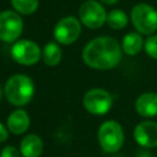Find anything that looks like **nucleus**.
<instances>
[{
    "mask_svg": "<svg viewBox=\"0 0 157 157\" xmlns=\"http://www.w3.org/2000/svg\"><path fill=\"white\" fill-rule=\"evenodd\" d=\"M107 23L113 29H121L128 25V16L121 10H112L107 15Z\"/></svg>",
    "mask_w": 157,
    "mask_h": 157,
    "instance_id": "16",
    "label": "nucleus"
},
{
    "mask_svg": "<svg viewBox=\"0 0 157 157\" xmlns=\"http://www.w3.org/2000/svg\"><path fill=\"white\" fill-rule=\"evenodd\" d=\"M144 49L150 58L157 60V34H152L145 40Z\"/></svg>",
    "mask_w": 157,
    "mask_h": 157,
    "instance_id": "18",
    "label": "nucleus"
},
{
    "mask_svg": "<svg viewBox=\"0 0 157 157\" xmlns=\"http://www.w3.org/2000/svg\"><path fill=\"white\" fill-rule=\"evenodd\" d=\"M61 55L60 47L54 42L47 43L42 50V59L48 66H56L61 60Z\"/></svg>",
    "mask_w": 157,
    "mask_h": 157,
    "instance_id": "15",
    "label": "nucleus"
},
{
    "mask_svg": "<svg viewBox=\"0 0 157 157\" xmlns=\"http://www.w3.org/2000/svg\"><path fill=\"white\" fill-rule=\"evenodd\" d=\"M97 140L104 152L114 153L119 151L124 144V131L121 125L115 120H105L98 129Z\"/></svg>",
    "mask_w": 157,
    "mask_h": 157,
    "instance_id": "3",
    "label": "nucleus"
},
{
    "mask_svg": "<svg viewBox=\"0 0 157 157\" xmlns=\"http://www.w3.org/2000/svg\"><path fill=\"white\" fill-rule=\"evenodd\" d=\"M29 123L31 120L28 113L25 109L18 108L9 114L6 120V126L10 132L15 135H21L27 131V129L29 128Z\"/></svg>",
    "mask_w": 157,
    "mask_h": 157,
    "instance_id": "12",
    "label": "nucleus"
},
{
    "mask_svg": "<svg viewBox=\"0 0 157 157\" xmlns=\"http://www.w3.org/2000/svg\"><path fill=\"white\" fill-rule=\"evenodd\" d=\"M9 139V129L2 123H0V142H4Z\"/></svg>",
    "mask_w": 157,
    "mask_h": 157,
    "instance_id": "20",
    "label": "nucleus"
},
{
    "mask_svg": "<svg viewBox=\"0 0 157 157\" xmlns=\"http://www.w3.org/2000/svg\"><path fill=\"white\" fill-rule=\"evenodd\" d=\"M23 29L21 16L15 11L0 12V39L5 43L17 42Z\"/></svg>",
    "mask_w": 157,
    "mask_h": 157,
    "instance_id": "7",
    "label": "nucleus"
},
{
    "mask_svg": "<svg viewBox=\"0 0 157 157\" xmlns=\"http://www.w3.org/2000/svg\"><path fill=\"white\" fill-rule=\"evenodd\" d=\"M43 140L37 134H28L20 142V152L22 157H39L43 152Z\"/></svg>",
    "mask_w": 157,
    "mask_h": 157,
    "instance_id": "13",
    "label": "nucleus"
},
{
    "mask_svg": "<svg viewBox=\"0 0 157 157\" xmlns=\"http://www.w3.org/2000/svg\"><path fill=\"white\" fill-rule=\"evenodd\" d=\"M81 34V23L76 17L67 16L61 18L54 28V38L58 43L67 45L74 43Z\"/></svg>",
    "mask_w": 157,
    "mask_h": 157,
    "instance_id": "9",
    "label": "nucleus"
},
{
    "mask_svg": "<svg viewBox=\"0 0 157 157\" xmlns=\"http://www.w3.org/2000/svg\"><path fill=\"white\" fill-rule=\"evenodd\" d=\"M144 39L139 32H130L124 36L121 42V49L128 55H136L144 48Z\"/></svg>",
    "mask_w": 157,
    "mask_h": 157,
    "instance_id": "14",
    "label": "nucleus"
},
{
    "mask_svg": "<svg viewBox=\"0 0 157 157\" xmlns=\"http://www.w3.org/2000/svg\"><path fill=\"white\" fill-rule=\"evenodd\" d=\"M131 22L140 34L151 36L157 29V10L148 4H137L130 13Z\"/></svg>",
    "mask_w": 157,
    "mask_h": 157,
    "instance_id": "4",
    "label": "nucleus"
},
{
    "mask_svg": "<svg viewBox=\"0 0 157 157\" xmlns=\"http://www.w3.org/2000/svg\"><path fill=\"white\" fill-rule=\"evenodd\" d=\"M13 9L22 15H31L38 7V0H11Z\"/></svg>",
    "mask_w": 157,
    "mask_h": 157,
    "instance_id": "17",
    "label": "nucleus"
},
{
    "mask_svg": "<svg viewBox=\"0 0 157 157\" xmlns=\"http://www.w3.org/2000/svg\"><path fill=\"white\" fill-rule=\"evenodd\" d=\"M134 139L141 147H157V123L153 120L140 121L134 129Z\"/></svg>",
    "mask_w": 157,
    "mask_h": 157,
    "instance_id": "10",
    "label": "nucleus"
},
{
    "mask_svg": "<svg viewBox=\"0 0 157 157\" xmlns=\"http://www.w3.org/2000/svg\"><path fill=\"white\" fill-rule=\"evenodd\" d=\"M107 15L108 13L105 12L104 7L94 0L85 1L78 10L80 21L91 29L102 27L104 22H107Z\"/></svg>",
    "mask_w": 157,
    "mask_h": 157,
    "instance_id": "8",
    "label": "nucleus"
},
{
    "mask_svg": "<svg viewBox=\"0 0 157 157\" xmlns=\"http://www.w3.org/2000/svg\"><path fill=\"white\" fill-rule=\"evenodd\" d=\"M82 103L88 113L94 115H104L113 105V97L103 88H91L85 93Z\"/></svg>",
    "mask_w": 157,
    "mask_h": 157,
    "instance_id": "5",
    "label": "nucleus"
},
{
    "mask_svg": "<svg viewBox=\"0 0 157 157\" xmlns=\"http://www.w3.org/2000/svg\"><path fill=\"white\" fill-rule=\"evenodd\" d=\"M103 4H107V5H113V4H115V2H118L119 0H101Z\"/></svg>",
    "mask_w": 157,
    "mask_h": 157,
    "instance_id": "21",
    "label": "nucleus"
},
{
    "mask_svg": "<svg viewBox=\"0 0 157 157\" xmlns=\"http://www.w3.org/2000/svg\"><path fill=\"white\" fill-rule=\"evenodd\" d=\"M135 109L139 115L144 118H152L157 115V93H141L135 101Z\"/></svg>",
    "mask_w": 157,
    "mask_h": 157,
    "instance_id": "11",
    "label": "nucleus"
},
{
    "mask_svg": "<svg viewBox=\"0 0 157 157\" xmlns=\"http://www.w3.org/2000/svg\"><path fill=\"white\" fill-rule=\"evenodd\" d=\"M22 156L20 150H17L15 146H5L2 147V150L0 151V157H20Z\"/></svg>",
    "mask_w": 157,
    "mask_h": 157,
    "instance_id": "19",
    "label": "nucleus"
},
{
    "mask_svg": "<svg viewBox=\"0 0 157 157\" xmlns=\"http://www.w3.org/2000/svg\"><path fill=\"white\" fill-rule=\"evenodd\" d=\"M4 93L9 103L15 107H23L31 102L34 94V83L25 74H15L7 78Z\"/></svg>",
    "mask_w": 157,
    "mask_h": 157,
    "instance_id": "2",
    "label": "nucleus"
},
{
    "mask_svg": "<svg viewBox=\"0 0 157 157\" xmlns=\"http://www.w3.org/2000/svg\"><path fill=\"white\" fill-rule=\"evenodd\" d=\"M123 55L121 45L112 37H97L90 40L82 50L83 63L94 70H110L115 67Z\"/></svg>",
    "mask_w": 157,
    "mask_h": 157,
    "instance_id": "1",
    "label": "nucleus"
},
{
    "mask_svg": "<svg viewBox=\"0 0 157 157\" xmlns=\"http://www.w3.org/2000/svg\"><path fill=\"white\" fill-rule=\"evenodd\" d=\"M11 56L17 64L29 66L39 61V59L42 58V50L36 42L20 39L11 47Z\"/></svg>",
    "mask_w": 157,
    "mask_h": 157,
    "instance_id": "6",
    "label": "nucleus"
},
{
    "mask_svg": "<svg viewBox=\"0 0 157 157\" xmlns=\"http://www.w3.org/2000/svg\"><path fill=\"white\" fill-rule=\"evenodd\" d=\"M1 97H2V90H1V87H0V101H1Z\"/></svg>",
    "mask_w": 157,
    "mask_h": 157,
    "instance_id": "22",
    "label": "nucleus"
}]
</instances>
